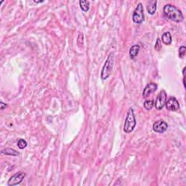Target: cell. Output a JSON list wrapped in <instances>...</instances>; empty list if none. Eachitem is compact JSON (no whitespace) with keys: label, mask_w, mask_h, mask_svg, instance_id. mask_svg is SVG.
<instances>
[{"label":"cell","mask_w":186,"mask_h":186,"mask_svg":"<svg viewBox=\"0 0 186 186\" xmlns=\"http://www.w3.org/2000/svg\"><path fill=\"white\" fill-rule=\"evenodd\" d=\"M161 42L166 45H169L172 43V36L170 32H165L163 33L161 37Z\"/></svg>","instance_id":"cell-12"},{"label":"cell","mask_w":186,"mask_h":186,"mask_svg":"<svg viewBox=\"0 0 186 186\" xmlns=\"http://www.w3.org/2000/svg\"><path fill=\"white\" fill-rule=\"evenodd\" d=\"M164 16L167 19L180 23L183 21V15L180 10L172 4H167L164 7Z\"/></svg>","instance_id":"cell-1"},{"label":"cell","mask_w":186,"mask_h":186,"mask_svg":"<svg viewBox=\"0 0 186 186\" xmlns=\"http://www.w3.org/2000/svg\"><path fill=\"white\" fill-rule=\"evenodd\" d=\"M185 52H186V47L185 46L180 47V48L179 49V57H180V58L183 59L184 57H185Z\"/></svg>","instance_id":"cell-17"},{"label":"cell","mask_w":186,"mask_h":186,"mask_svg":"<svg viewBox=\"0 0 186 186\" xmlns=\"http://www.w3.org/2000/svg\"><path fill=\"white\" fill-rule=\"evenodd\" d=\"M143 105H144L145 109H146L147 111H149V110L151 109L153 107V106H154V101H153V100H145Z\"/></svg>","instance_id":"cell-15"},{"label":"cell","mask_w":186,"mask_h":186,"mask_svg":"<svg viewBox=\"0 0 186 186\" xmlns=\"http://www.w3.org/2000/svg\"><path fill=\"white\" fill-rule=\"evenodd\" d=\"M83 40H84V38H83L82 33H79V36H78L77 39V44L79 47L83 46Z\"/></svg>","instance_id":"cell-18"},{"label":"cell","mask_w":186,"mask_h":186,"mask_svg":"<svg viewBox=\"0 0 186 186\" xmlns=\"http://www.w3.org/2000/svg\"><path fill=\"white\" fill-rule=\"evenodd\" d=\"M156 1H150L147 6V11L150 15H153L156 11Z\"/></svg>","instance_id":"cell-10"},{"label":"cell","mask_w":186,"mask_h":186,"mask_svg":"<svg viewBox=\"0 0 186 186\" xmlns=\"http://www.w3.org/2000/svg\"><path fill=\"white\" fill-rule=\"evenodd\" d=\"M7 106V105L6 103H4L3 102L0 103V109H1V111H3L4 109H6Z\"/></svg>","instance_id":"cell-20"},{"label":"cell","mask_w":186,"mask_h":186,"mask_svg":"<svg viewBox=\"0 0 186 186\" xmlns=\"http://www.w3.org/2000/svg\"><path fill=\"white\" fill-rule=\"evenodd\" d=\"M43 1H35V0H34V1H33V2L36 3V4H38V3H42V2H43Z\"/></svg>","instance_id":"cell-21"},{"label":"cell","mask_w":186,"mask_h":186,"mask_svg":"<svg viewBox=\"0 0 186 186\" xmlns=\"http://www.w3.org/2000/svg\"><path fill=\"white\" fill-rule=\"evenodd\" d=\"M27 146V143L25 140L20 139L18 141V147L20 149H23Z\"/></svg>","instance_id":"cell-16"},{"label":"cell","mask_w":186,"mask_h":186,"mask_svg":"<svg viewBox=\"0 0 186 186\" xmlns=\"http://www.w3.org/2000/svg\"><path fill=\"white\" fill-rule=\"evenodd\" d=\"M161 48V40L159 39H157L156 42H155V50L156 51H159Z\"/></svg>","instance_id":"cell-19"},{"label":"cell","mask_w":186,"mask_h":186,"mask_svg":"<svg viewBox=\"0 0 186 186\" xmlns=\"http://www.w3.org/2000/svg\"><path fill=\"white\" fill-rule=\"evenodd\" d=\"M79 5L81 9L84 12H87L89 10V2L88 1H79Z\"/></svg>","instance_id":"cell-14"},{"label":"cell","mask_w":186,"mask_h":186,"mask_svg":"<svg viewBox=\"0 0 186 186\" xmlns=\"http://www.w3.org/2000/svg\"><path fill=\"white\" fill-rule=\"evenodd\" d=\"M132 21L135 23L137 24H140L145 21L144 13H143V7L141 3L137 5V7L135 8L132 15Z\"/></svg>","instance_id":"cell-4"},{"label":"cell","mask_w":186,"mask_h":186,"mask_svg":"<svg viewBox=\"0 0 186 186\" xmlns=\"http://www.w3.org/2000/svg\"><path fill=\"white\" fill-rule=\"evenodd\" d=\"M157 87H158L157 84L153 82L149 83L148 84H147L146 87H145L144 88V89H143V97H144V98H147L148 96L150 95L152 93H153L155 90H156Z\"/></svg>","instance_id":"cell-9"},{"label":"cell","mask_w":186,"mask_h":186,"mask_svg":"<svg viewBox=\"0 0 186 186\" xmlns=\"http://www.w3.org/2000/svg\"><path fill=\"white\" fill-rule=\"evenodd\" d=\"M166 108L167 110L171 111H176L179 109L180 108V104L179 102L177 101V100L175 97H170L168 100L166 102Z\"/></svg>","instance_id":"cell-8"},{"label":"cell","mask_w":186,"mask_h":186,"mask_svg":"<svg viewBox=\"0 0 186 186\" xmlns=\"http://www.w3.org/2000/svg\"><path fill=\"white\" fill-rule=\"evenodd\" d=\"M136 125V119L134 114V110L129 108L126 114V118L125 120L124 130L126 133H130L133 131Z\"/></svg>","instance_id":"cell-2"},{"label":"cell","mask_w":186,"mask_h":186,"mask_svg":"<svg viewBox=\"0 0 186 186\" xmlns=\"http://www.w3.org/2000/svg\"><path fill=\"white\" fill-rule=\"evenodd\" d=\"M1 153L4 155H12V156H16V155H19V153L16 151V150L13 149V148H5L1 150Z\"/></svg>","instance_id":"cell-13"},{"label":"cell","mask_w":186,"mask_h":186,"mask_svg":"<svg viewBox=\"0 0 186 186\" xmlns=\"http://www.w3.org/2000/svg\"><path fill=\"white\" fill-rule=\"evenodd\" d=\"M140 50V45H135L130 48L129 50V56L132 59H134L137 55H138Z\"/></svg>","instance_id":"cell-11"},{"label":"cell","mask_w":186,"mask_h":186,"mask_svg":"<svg viewBox=\"0 0 186 186\" xmlns=\"http://www.w3.org/2000/svg\"><path fill=\"white\" fill-rule=\"evenodd\" d=\"M114 53H111L109 55V57L106 60L105 65H103V68L102 69V72H101V79L103 80H106L108 78L110 77L111 72H112L113 68H114Z\"/></svg>","instance_id":"cell-3"},{"label":"cell","mask_w":186,"mask_h":186,"mask_svg":"<svg viewBox=\"0 0 186 186\" xmlns=\"http://www.w3.org/2000/svg\"><path fill=\"white\" fill-rule=\"evenodd\" d=\"M166 102H167V93L164 90H161L155 100L154 104L155 109L157 110H161L165 106Z\"/></svg>","instance_id":"cell-6"},{"label":"cell","mask_w":186,"mask_h":186,"mask_svg":"<svg viewBox=\"0 0 186 186\" xmlns=\"http://www.w3.org/2000/svg\"><path fill=\"white\" fill-rule=\"evenodd\" d=\"M25 177V173L23 172H18L13 175L8 180L7 185L9 186H14L19 185L22 182Z\"/></svg>","instance_id":"cell-5"},{"label":"cell","mask_w":186,"mask_h":186,"mask_svg":"<svg viewBox=\"0 0 186 186\" xmlns=\"http://www.w3.org/2000/svg\"><path fill=\"white\" fill-rule=\"evenodd\" d=\"M167 128H168V124L163 120H158L155 121L153 125V131L157 133H164L167 131Z\"/></svg>","instance_id":"cell-7"}]
</instances>
